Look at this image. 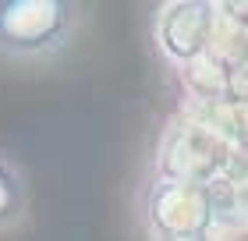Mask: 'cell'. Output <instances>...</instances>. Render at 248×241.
I'll return each mask as SVG.
<instances>
[{
	"label": "cell",
	"mask_w": 248,
	"mask_h": 241,
	"mask_svg": "<svg viewBox=\"0 0 248 241\" xmlns=\"http://www.w3.org/2000/svg\"><path fill=\"white\" fill-rule=\"evenodd\" d=\"M78 32L75 0H0V53L7 61H50Z\"/></svg>",
	"instance_id": "1"
},
{
	"label": "cell",
	"mask_w": 248,
	"mask_h": 241,
	"mask_svg": "<svg viewBox=\"0 0 248 241\" xmlns=\"http://www.w3.org/2000/svg\"><path fill=\"white\" fill-rule=\"evenodd\" d=\"M213 4L185 0V4H167L156 21V39L170 61H195L213 39Z\"/></svg>",
	"instance_id": "2"
},
{
	"label": "cell",
	"mask_w": 248,
	"mask_h": 241,
	"mask_svg": "<svg viewBox=\"0 0 248 241\" xmlns=\"http://www.w3.org/2000/svg\"><path fill=\"white\" fill-rule=\"evenodd\" d=\"M25 199H29V188L21 170L7 156H0V227H11L25 213Z\"/></svg>",
	"instance_id": "3"
}]
</instances>
